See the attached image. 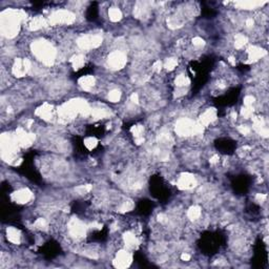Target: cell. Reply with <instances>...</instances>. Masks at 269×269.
<instances>
[{
    "label": "cell",
    "instance_id": "2",
    "mask_svg": "<svg viewBox=\"0 0 269 269\" xmlns=\"http://www.w3.org/2000/svg\"><path fill=\"white\" fill-rule=\"evenodd\" d=\"M11 199L17 205H26L34 199V192L29 187L21 186L11 193Z\"/></svg>",
    "mask_w": 269,
    "mask_h": 269
},
{
    "label": "cell",
    "instance_id": "1",
    "mask_svg": "<svg viewBox=\"0 0 269 269\" xmlns=\"http://www.w3.org/2000/svg\"><path fill=\"white\" fill-rule=\"evenodd\" d=\"M128 63V56L123 50H115L109 54L106 64L111 70H120Z\"/></svg>",
    "mask_w": 269,
    "mask_h": 269
},
{
    "label": "cell",
    "instance_id": "3",
    "mask_svg": "<svg viewBox=\"0 0 269 269\" xmlns=\"http://www.w3.org/2000/svg\"><path fill=\"white\" fill-rule=\"evenodd\" d=\"M5 237L8 243L15 246L21 245L26 239V235L16 226H8L5 230Z\"/></svg>",
    "mask_w": 269,
    "mask_h": 269
}]
</instances>
